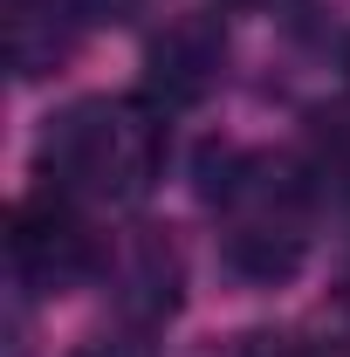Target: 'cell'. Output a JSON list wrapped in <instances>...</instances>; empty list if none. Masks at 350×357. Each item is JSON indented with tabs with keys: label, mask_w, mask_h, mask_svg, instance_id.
I'll return each instance as SVG.
<instances>
[{
	"label": "cell",
	"mask_w": 350,
	"mask_h": 357,
	"mask_svg": "<svg viewBox=\"0 0 350 357\" xmlns=\"http://www.w3.org/2000/svg\"><path fill=\"white\" fill-rule=\"evenodd\" d=\"M165 165V124L137 96H89L62 110L42 137V172L55 192L83 199H137Z\"/></svg>",
	"instance_id": "6da1fadb"
},
{
	"label": "cell",
	"mask_w": 350,
	"mask_h": 357,
	"mask_svg": "<svg viewBox=\"0 0 350 357\" xmlns=\"http://www.w3.org/2000/svg\"><path fill=\"white\" fill-rule=\"evenodd\" d=\"M206 199L227 220V261L248 282H282L296 275L309 248V199L303 185L268 165V158H234V178H213Z\"/></svg>",
	"instance_id": "7a4b0ae2"
},
{
	"label": "cell",
	"mask_w": 350,
	"mask_h": 357,
	"mask_svg": "<svg viewBox=\"0 0 350 357\" xmlns=\"http://www.w3.org/2000/svg\"><path fill=\"white\" fill-rule=\"evenodd\" d=\"M89 261H96V241H89V227L76 220L69 192L48 185L35 199H21V213H14V268H21L28 282L62 289V282H76Z\"/></svg>",
	"instance_id": "3957f363"
},
{
	"label": "cell",
	"mask_w": 350,
	"mask_h": 357,
	"mask_svg": "<svg viewBox=\"0 0 350 357\" xmlns=\"http://www.w3.org/2000/svg\"><path fill=\"white\" fill-rule=\"evenodd\" d=\"M220 55H227V35H220V21L206 14H185L172 21L158 42H151V96L158 103H199L220 76Z\"/></svg>",
	"instance_id": "277c9868"
},
{
	"label": "cell",
	"mask_w": 350,
	"mask_h": 357,
	"mask_svg": "<svg viewBox=\"0 0 350 357\" xmlns=\"http://www.w3.org/2000/svg\"><path fill=\"white\" fill-rule=\"evenodd\" d=\"M76 357H151V344H137V337H89Z\"/></svg>",
	"instance_id": "5b68a950"
},
{
	"label": "cell",
	"mask_w": 350,
	"mask_h": 357,
	"mask_svg": "<svg viewBox=\"0 0 350 357\" xmlns=\"http://www.w3.org/2000/svg\"><path fill=\"white\" fill-rule=\"evenodd\" d=\"M241 357H303V351H296L289 337H248V344H241Z\"/></svg>",
	"instance_id": "8992f818"
},
{
	"label": "cell",
	"mask_w": 350,
	"mask_h": 357,
	"mask_svg": "<svg viewBox=\"0 0 350 357\" xmlns=\"http://www.w3.org/2000/svg\"><path fill=\"white\" fill-rule=\"evenodd\" d=\"M344 296H350V289H344Z\"/></svg>",
	"instance_id": "52a82bcc"
}]
</instances>
